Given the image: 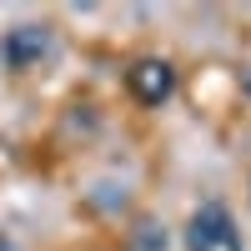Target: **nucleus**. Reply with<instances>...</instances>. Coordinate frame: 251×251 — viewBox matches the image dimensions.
<instances>
[{
	"mask_svg": "<svg viewBox=\"0 0 251 251\" xmlns=\"http://www.w3.org/2000/svg\"><path fill=\"white\" fill-rule=\"evenodd\" d=\"M186 251H246L236 221H231V211H226L221 201L196 206L191 226H186Z\"/></svg>",
	"mask_w": 251,
	"mask_h": 251,
	"instance_id": "nucleus-1",
	"label": "nucleus"
},
{
	"mask_svg": "<svg viewBox=\"0 0 251 251\" xmlns=\"http://www.w3.org/2000/svg\"><path fill=\"white\" fill-rule=\"evenodd\" d=\"M50 50H55L50 25H30V20H25V25H10L5 40H0V60H5L10 71H35Z\"/></svg>",
	"mask_w": 251,
	"mask_h": 251,
	"instance_id": "nucleus-2",
	"label": "nucleus"
},
{
	"mask_svg": "<svg viewBox=\"0 0 251 251\" xmlns=\"http://www.w3.org/2000/svg\"><path fill=\"white\" fill-rule=\"evenodd\" d=\"M126 86H131V96L141 106H161V100H171V91H176V71L166 66V60L146 55V60H136V66L126 71Z\"/></svg>",
	"mask_w": 251,
	"mask_h": 251,
	"instance_id": "nucleus-3",
	"label": "nucleus"
},
{
	"mask_svg": "<svg viewBox=\"0 0 251 251\" xmlns=\"http://www.w3.org/2000/svg\"><path fill=\"white\" fill-rule=\"evenodd\" d=\"M136 251H166V231H156L151 221L136 226Z\"/></svg>",
	"mask_w": 251,
	"mask_h": 251,
	"instance_id": "nucleus-4",
	"label": "nucleus"
}]
</instances>
